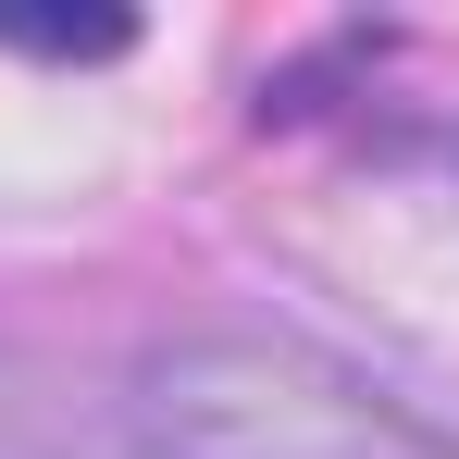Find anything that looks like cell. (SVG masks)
<instances>
[{
    "instance_id": "1",
    "label": "cell",
    "mask_w": 459,
    "mask_h": 459,
    "mask_svg": "<svg viewBox=\"0 0 459 459\" xmlns=\"http://www.w3.org/2000/svg\"><path fill=\"white\" fill-rule=\"evenodd\" d=\"M125 459H459L422 410H397L323 348L286 335H199L137 373Z\"/></svg>"
}]
</instances>
